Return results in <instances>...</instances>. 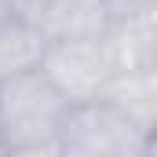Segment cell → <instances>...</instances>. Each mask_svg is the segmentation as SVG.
<instances>
[{
	"label": "cell",
	"instance_id": "cell-7",
	"mask_svg": "<svg viewBox=\"0 0 157 157\" xmlns=\"http://www.w3.org/2000/svg\"><path fill=\"white\" fill-rule=\"evenodd\" d=\"M44 48H48V37L40 33V26L15 18V15L0 22V80L37 70L44 59Z\"/></svg>",
	"mask_w": 157,
	"mask_h": 157
},
{
	"label": "cell",
	"instance_id": "cell-3",
	"mask_svg": "<svg viewBox=\"0 0 157 157\" xmlns=\"http://www.w3.org/2000/svg\"><path fill=\"white\" fill-rule=\"evenodd\" d=\"M40 73L51 80L70 102H88L106 91L113 77V62L106 55L102 37H84V40H48Z\"/></svg>",
	"mask_w": 157,
	"mask_h": 157
},
{
	"label": "cell",
	"instance_id": "cell-9",
	"mask_svg": "<svg viewBox=\"0 0 157 157\" xmlns=\"http://www.w3.org/2000/svg\"><path fill=\"white\" fill-rule=\"evenodd\" d=\"M44 7H48V0H11V11H15V18H26V22H33V26H40V15H44Z\"/></svg>",
	"mask_w": 157,
	"mask_h": 157
},
{
	"label": "cell",
	"instance_id": "cell-5",
	"mask_svg": "<svg viewBox=\"0 0 157 157\" xmlns=\"http://www.w3.org/2000/svg\"><path fill=\"white\" fill-rule=\"evenodd\" d=\"M106 26H110V11L102 0H48L40 15V33L48 40L102 37Z\"/></svg>",
	"mask_w": 157,
	"mask_h": 157
},
{
	"label": "cell",
	"instance_id": "cell-4",
	"mask_svg": "<svg viewBox=\"0 0 157 157\" xmlns=\"http://www.w3.org/2000/svg\"><path fill=\"white\" fill-rule=\"evenodd\" d=\"M102 44L113 62V73L157 70V7L113 18L102 33Z\"/></svg>",
	"mask_w": 157,
	"mask_h": 157
},
{
	"label": "cell",
	"instance_id": "cell-2",
	"mask_svg": "<svg viewBox=\"0 0 157 157\" xmlns=\"http://www.w3.org/2000/svg\"><path fill=\"white\" fill-rule=\"evenodd\" d=\"M157 135L128 121L113 102H70L59 128V157H150Z\"/></svg>",
	"mask_w": 157,
	"mask_h": 157
},
{
	"label": "cell",
	"instance_id": "cell-6",
	"mask_svg": "<svg viewBox=\"0 0 157 157\" xmlns=\"http://www.w3.org/2000/svg\"><path fill=\"white\" fill-rule=\"evenodd\" d=\"M113 102L128 121H135L143 132L157 135V70H128L113 73L106 91L99 95Z\"/></svg>",
	"mask_w": 157,
	"mask_h": 157
},
{
	"label": "cell",
	"instance_id": "cell-10",
	"mask_svg": "<svg viewBox=\"0 0 157 157\" xmlns=\"http://www.w3.org/2000/svg\"><path fill=\"white\" fill-rule=\"evenodd\" d=\"M15 11H11V0H0V22H7Z\"/></svg>",
	"mask_w": 157,
	"mask_h": 157
},
{
	"label": "cell",
	"instance_id": "cell-1",
	"mask_svg": "<svg viewBox=\"0 0 157 157\" xmlns=\"http://www.w3.org/2000/svg\"><path fill=\"white\" fill-rule=\"evenodd\" d=\"M70 99L37 70L0 80V154L40 157L59 154V128Z\"/></svg>",
	"mask_w": 157,
	"mask_h": 157
},
{
	"label": "cell",
	"instance_id": "cell-8",
	"mask_svg": "<svg viewBox=\"0 0 157 157\" xmlns=\"http://www.w3.org/2000/svg\"><path fill=\"white\" fill-rule=\"evenodd\" d=\"M102 4L110 11V22L124 18V15H135V11H146V7H157V0H102Z\"/></svg>",
	"mask_w": 157,
	"mask_h": 157
}]
</instances>
